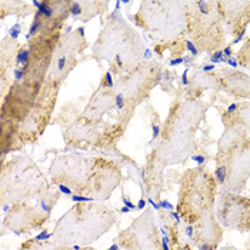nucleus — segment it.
I'll use <instances>...</instances> for the list:
<instances>
[{
    "instance_id": "25",
    "label": "nucleus",
    "mask_w": 250,
    "mask_h": 250,
    "mask_svg": "<svg viewBox=\"0 0 250 250\" xmlns=\"http://www.w3.org/2000/svg\"><path fill=\"white\" fill-rule=\"evenodd\" d=\"M222 250H233V248H230V246H226L225 249H222Z\"/></svg>"
},
{
    "instance_id": "15",
    "label": "nucleus",
    "mask_w": 250,
    "mask_h": 250,
    "mask_svg": "<svg viewBox=\"0 0 250 250\" xmlns=\"http://www.w3.org/2000/svg\"><path fill=\"white\" fill-rule=\"evenodd\" d=\"M186 47H188V49H189V50L192 52L193 56H197V53H199V52H197V49H196V46L193 44L192 42H186Z\"/></svg>"
},
{
    "instance_id": "2",
    "label": "nucleus",
    "mask_w": 250,
    "mask_h": 250,
    "mask_svg": "<svg viewBox=\"0 0 250 250\" xmlns=\"http://www.w3.org/2000/svg\"><path fill=\"white\" fill-rule=\"evenodd\" d=\"M185 9L193 44L212 55L220 50L225 44V30L217 1H185Z\"/></svg>"
},
{
    "instance_id": "9",
    "label": "nucleus",
    "mask_w": 250,
    "mask_h": 250,
    "mask_svg": "<svg viewBox=\"0 0 250 250\" xmlns=\"http://www.w3.org/2000/svg\"><path fill=\"white\" fill-rule=\"evenodd\" d=\"M82 3L80 1H70V15H73L75 18L80 16L82 13Z\"/></svg>"
},
{
    "instance_id": "1",
    "label": "nucleus",
    "mask_w": 250,
    "mask_h": 250,
    "mask_svg": "<svg viewBox=\"0 0 250 250\" xmlns=\"http://www.w3.org/2000/svg\"><path fill=\"white\" fill-rule=\"evenodd\" d=\"M217 182L206 167L189 169L180 180L177 214L188 226L212 212L216 203Z\"/></svg>"
},
{
    "instance_id": "23",
    "label": "nucleus",
    "mask_w": 250,
    "mask_h": 250,
    "mask_svg": "<svg viewBox=\"0 0 250 250\" xmlns=\"http://www.w3.org/2000/svg\"><path fill=\"white\" fill-rule=\"evenodd\" d=\"M107 250H119V246H117V245H112Z\"/></svg>"
},
{
    "instance_id": "11",
    "label": "nucleus",
    "mask_w": 250,
    "mask_h": 250,
    "mask_svg": "<svg viewBox=\"0 0 250 250\" xmlns=\"http://www.w3.org/2000/svg\"><path fill=\"white\" fill-rule=\"evenodd\" d=\"M72 200L73 202H79V203H87V202H92L93 199L92 197H86V196H80V194H73Z\"/></svg>"
},
{
    "instance_id": "6",
    "label": "nucleus",
    "mask_w": 250,
    "mask_h": 250,
    "mask_svg": "<svg viewBox=\"0 0 250 250\" xmlns=\"http://www.w3.org/2000/svg\"><path fill=\"white\" fill-rule=\"evenodd\" d=\"M222 89L234 97H250V77L239 72H220L214 73Z\"/></svg>"
},
{
    "instance_id": "4",
    "label": "nucleus",
    "mask_w": 250,
    "mask_h": 250,
    "mask_svg": "<svg viewBox=\"0 0 250 250\" xmlns=\"http://www.w3.org/2000/svg\"><path fill=\"white\" fill-rule=\"evenodd\" d=\"M188 234L199 250H217L223 239V229L214 210L202 216L196 223L188 226Z\"/></svg>"
},
{
    "instance_id": "8",
    "label": "nucleus",
    "mask_w": 250,
    "mask_h": 250,
    "mask_svg": "<svg viewBox=\"0 0 250 250\" xmlns=\"http://www.w3.org/2000/svg\"><path fill=\"white\" fill-rule=\"evenodd\" d=\"M236 58H237V63L239 64H242V66L250 69V38L246 40V43L240 49V52H237Z\"/></svg>"
},
{
    "instance_id": "17",
    "label": "nucleus",
    "mask_w": 250,
    "mask_h": 250,
    "mask_svg": "<svg viewBox=\"0 0 250 250\" xmlns=\"http://www.w3.org/2000/svg\"><path fill=\"white\" fill-rule=\"evenodd\" d=\"M106 82H107V87L113 86V80H112V75L110 73H106Z\"/></svg>"
},
{
    "instance_id": "12",
    "label": "nucleus",
    "mask_w": 250,
    "mask_h": 250,
    "mask_svg": "<svg viewBox=\"0 0 250 250\" xmlns=\"http://www.w3.org/2000/svg\"><path fill=\"white\" fill-rule=\"evenodd\" d=\"M115 102L117 109H123V107H125V95H123V93H119V95L116 96Z\"/></svg>"
},
{
    "instance_id": "10",
    "label": "nucleus",
    "mask_w": 250,
    "mask_h": 250,
    "mask_svg": "<svg viewBox=\"0 0 250 250\" xmlns=\"http://www.w3.org/2000/svg\"><path fill=\"white\" fill-rule=\"evenodd\" d=\"M20 32H21V24H20V23H16L15 26H12V27L9 29V38L16 39L19 36Z\"/></svg>"
},
{
    "instance_id": "22",
    "label": "nucleus",
    "mask_w": 250,
    "mask_h": 250,
    "mask_svg": "<svg viewBox=\"0 0 250 250\" xmlns=\"http://www.w3.org/2000/svg\"><path fill=\"white\" fill-rule=\"evenodd\" d=\"M145 58H146V59L152 58V52H150L149 49H146V50H145Z\"/></svg>"
},
{
    "instance_id": "20",
    "label": "nucleus",
    "mask_w": 250,
    "mask_h": 250,
    "mask_svg": "<svg viewBox=\"0 0 250 250\" xmlns=\"http://www.w3.org/2000/svg\"><path fill=\"white\" fill-rule=\"evenodd\" d=\"M183 62V58H177L174 60H170V66H176V64H180Z\"/></svg>"
},
{
    "instance_id": "3",
    "label": "nucleus",
    "mask_w": 250,
    "mask_h": 250,
    "mask_svg": "<svg viewBox=\"0 0 250 250\" xmlns=\"http://www.w3.org/2000/svg\"><path fill=\"white\" fill-rule=\"evenodd\" d=\"M217 219L230 230L250 231V199L237 193L222 190Z\"/></svg>"
},
{
    "instance_id": "18",
    "label": "nucleus",
    "mask_w": 250,
    "mask_h": 250,
    "mask_svg": "<svg viewBox=\"0 0 250 250\" xmlns=\"http://www.w3.org/2000/svg\"><path fill=\"white\" fill-rule=\"evenodd\" d=\"M159 130H160V126L159 125H153V139H156L159 136Z\"/></svg>"
},
{
    "instance_id": "19",
    "label": "nucleus",
    "mask_w": 250,
    "mask_h": 250,
    "mask_svg": "<svg viewBox=\"0 0 250 250\" xmlns=\"http://www.w3.org/2000/svg\"><path fill=\"white\" fill-rule=\"evenodd\" d=\"M202 69H203V72H213V70H214V66H213V64H206V66H203Z\"/></svg>"
},
{
    "instance_id": "14",
    "label": "nucleus",
    "mask_w": 250,
    "mask_h": 250,
    "mask_svg": "<svg viewBox=\"0 0 250 250\" xmlns=\"http://www.w3.org/2000/svg\"><path fill=\"white\" fill-rule=\"evenodd\" d=\"M52 236V233H49L47 230H44V231H42L40 234H39L38 237H36V240H47L49 237Z\"/></svg>"
},
{
    "instance_id": "5",
    "label": "nucleus",
    "mask_w": 250,
    "mask_h": 250,
    "mask_svg": "<svg viewBox=\"0 0 250 250\" xmlns=\"http://www.w3.org/2000/svg\"><path fill=\"white\" fill-rule=\"evenodd\" d=\"M217 9L222 21L229 26L230 35L234 36L233 43L240 42L250 23V1H217Z\"/></svg>"
},
{
    "instance_id": "13",
    "label": "nucleus",
    "mask_w": 250,
    "mask_h": 250,
    "mask_svg": "<svg viewBox=\"0 0 250 250\" xmlns=\"http://www.w3.org/2000/svg\"><path fill=\"white\" fill-rule=\"evenodd\" d=\"M123 203H125V206H126V208H129V209H132V210H136V209H137V206H135V205H133V203H132V202H130L125 194H123Z\"/></svg>"
},
{
    "instance_id": "21",
    "label": "nucleus",
    "mask_w": 250,
    "mask_h": 250,
    "mask_svg": "<svg viewBox=\"0 0 250 250\" xmlns=\"http://www.w3.org/2000/svg\"><path fill=\"white\" fill-rule=\"evenodd\" d=\"M145 205H146V200H145V199H142V200H139V205H137V209H143V208H145Z\"/></svg>"
},
{
    "instance_id": "16",
    "label": "nucleus",
    "mask_w": 250,
    "mask_h": 250,
    "mask_svg": "<svg viewBox=\"0 0 250 250\" xmlns=\"http://www.w3.org/2000/svg\"><path fill=\"white\" fill-rule=\"evenodd\" d=\"M59 192L64 193V194H72V189L69 186H64V185H59Z\"/></svg>"
},
{
    "instance_id": "7",
    "label": "nucleus",
    "mask_w": 250,
    "mask_h": 250,
    "mask_svg": "<svg viewBox=\"0 0 250 250\" xmlns=\"http://www.w3.org/2000/svg\"><path fill=\"white\" fill-rule=\"evenodd\" d=\"M160 213H162V219L165 220L166 230L169 233V243L172 246V250H192V248L188 243L180 240V234H179V229H177L179 222L174 219L173 213H170V216L165 212Z\"/></svg>"
},
{
    "instance_id": "24",
    "label": "nucleus",
    "mask_w": 250,
    "mask_h": 250,
    "mask_svg": "<svg viewBox=\"0 0 250 250\" xmlns=\"http://www.w3.org/2000/svg\"><path fill=\"white\" fill-rule=\"evenodd\" d=\"M130 210H132V209H129V208H126V206H125V208H122V212L123 213H127V212H130Z\"/></svg>"
}]
</instances>
